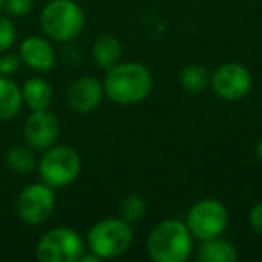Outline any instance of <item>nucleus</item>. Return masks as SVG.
<instances>
[{
    "instance_id": "nucleus-6",
    "label": "nucleus",
    "mask_w": 262,
    "mask_h": 262,
    "mask_svg": "<svg viewBox=\"0 0 262 262\" xmlns=\"http://www.w3.org/2000/svg\"><path fill=\"white\" fill-rule=\"evenodd\" d=\"M185 225L194 239L208 241L221 237L228 226V210L223 201L215 198H205L190 207Z\"/></svg>"
},
{
    "instance_id": "nucleus-5",
    "label": "nucleus",
    "mask_w": 262,
    "mask_h": 262,
    "mask_svg": "<svg viewBox=\"0 0 262 262\" xmlns=\"http://www.w3.org/2000/svg\"><path fill=\"white\" fill-rule=\"evenodd\" d=\"M38 172L43 183L52 189H61L77 180L81 172V157L70 146H51L38 162Z\"/></svg>"
},
{
    "instance_id": "nucleus-12",
    "label": "nucleus",
    "mask_w": 262,
    "mask_h": 262,
    "mask_svg": "<svg viewBox=\"0 0 262 262\" xmlns=\"http://www.w3.org/2000/svg\"><path fill=\"white\" fill-rule=\"evenodd\" d=\"M18 56L22 63L36 72H47L54 67L56 52L52 43L43 36H29L20 43Z\"/></svg>"
},
{
    "instance_id": "nucleus-18",
    "label": "nucleus",
    "mask_w": 262,
    "mask_h": 262,
    "mask_svg": "<svg viewBox=\"0 0 262 262\" xmlns=\"http://www.w3.org/2000/svg\"><path fill=\"white\" fill-rule=\"evenodd\" d=\"M180 84L189 94H201L210 84V74L200 65H189L182 70Z\"/></svg>"
},
{
    "instance_id": "nucleus-15",
    "label": "nucleus",
    "mask_w": 262,
    "mask_h": 262,
    "mask_svg": "<svg viewBox=\"0 0 262 262\" xmlns=\"http://www.w3.org/2000/svg\"><path fill=\"white\" fill-rule=\"evenodd\" d=\"M120 54H122V43H120L119 38L112 36V34L99 36L94 43V49H92L94 61L102 70H108L113 65H117L120 59Z\"/></svg>"
},
{
    "instance_id": "nucleus-11",
    "label": "nucleus",
    "mask_w": 262,
    "mask_h": 262,
    "mask_svg": "<svg viewBox=\"0 0 262 262\" xmlns=\"http://www.w3.org/2000/svg\"><path fill=\"white\" fill-rule=\"evenodd\" d=\"M104 97L102 83L95 77L84 76L76 79L67 90V102L77 113L94 112Z\"/></svg>"
},
{
    "instance_id": "nucleus-16",
    "label": "nucleus",
    "mask_w": 262,
    "mask_h": 262,
    "mask_svg": "<svg viewBox=\"0 0 262 262\" xmlns=\"http://www.w3.org/2000/svg\"><path fill=\"white\" fill-rule=\"evenodd\" d=\"M201 246L198 250V260L201 262H235L239 258L235 246L221 237L201 241Z\"/></svg>"
},
{
    "instance_id": "nucleus-20",
    "label": "nucleus",
    "mask_w": 262,
    "mask_h": 262,
    "mask_svg": "<svg viewBox=\"0 0 262 262\" xmlns=\"http://www.w3.org/2000/svg\"><path fill=\"white\" fill-rule=\"evenodd\" d=\"M16 40V26L8 16H0V52H8Z\"/></svg>"
},
{
    "instance_id": "nucleus-3",
    "label": "nucleus",
    "mask_w": 262,
    "mask_h": 262,
    "mask_svg": "<svg viewBox=\"0 0 262 262\" xmlns=\"http://www.w3.org/2000/svg\"><path fill=\"white\" fill-rule=\"evenodd\" d=\"M133 244V228L120 217L97 221L86 233V250L99 258H117Z\"/></svg>"
},
{
    "instance_id": "nucleus-24",
    "label": "nucleus",
    "mask_w": 262,
    "mask_h": 262,
    "mask_svg": "<svg viewBox=\"0 0 262 262\" xmlns=\"http://www.w3.org/2000/svg\"><path fill=\"white\" fill-rule=\"evenodd\" d=\"M257 157H258V160L262 162V139L258 140V144H257Z\"/></svg>"
},
{
    "instance_id": "nucleus-23",
    "label": "nucleus",
    "mask_w": 262,
    "mask_h": 262,
    "mask_svg": "<svg viewBox=\"0 0 262 262\" xmlns=\"http://www.w3.org/2000/svg\"><path fill=\"white\" fill-rule=\"evenodd\" d=\"M248 221H250L251 228H253L258 235H262V201L260 203H257L250 210V217H248Z\"/></svg>"
},
{
    "instance_id": "nucleus-8",
    "label": "nucleus",
    "mask_w": 262,
    "mask_h": 262,
    "mask_svg": "<svg viewBox=\"0 0 262 262\" xmlns=\"http://www.w3.org/2000/svg\"><path fill=\"white\" fill-rule=\"evenodd\" d=\"M56 208V194L54 189L47 183H31L16 200V214L26 225L38 226L43 225L52 215Z\"/></svg>"
},
{
    "instance_id": "nucleus-21",
    "label": "nucleus",
    "mask_w": 262,
    "mask_h": 262,
    "mask_svg": "<svg viewBox=\"0 0 262 262\" xmlns=\"http://www.w3.org/2000/svg\"><path fill=\"white\" fill-rule=\"evenodd\" d=\"M34 0H4V9L11 16H26L33 11Z\"/></svg>"
},
{
    "instance_id": "nucleus-14",
    "label": "nucleus",
    "mask_w": 262,
    "mask_h": 262,
    "mask_svg": "<svg viewBox=\"0 0 262 262\" xmlns=\"http://www.w3.org/2000/svg\"><path fill=\"white\" fill-rule=\"evenodd\" d=\"M22 101V88L9 76L0 74V122H8L20 112Z\"/></svg>"
},
{
    "instance_id": "nucleus-1",
    "label": "nucleus",
    "mask_w": 262,
    "mask_h": 262,
    "mask_svg": "<svg viewBox=\"0 0 262 262\" xmlns=\"http://www.w3.org/2000/svg\"><path fill=\"white\" fill-rule=\"evenodd\" d=\"M102 88L106 97L115 104H139L153 90V74L142 63L119 61L106 70Z\"/></svg>"
},
{
    "instance_id": "nucleus-17",
    "label": "nucleus",
    "mask_w": 262,
    "mask_h": 262,
    "mask_svg": "<svg viewBox=\"0 0 262 262\" xmlns=\"http://www.w3.org/2000/svg\"><path fill=\"white\" fill-rule=\"evenodd\" d=\"M6 165L16 174H29L38 165L34 157V149L29 146H16L11 147L6 155Z\"/></svg>"
},
{
    "instance_id": "nucleus-7",
    "label": "nucleus",
    "mask_w": 262,
    "mask_h": 262,
    "mask_svg": "<svg viewBox=\"0 0 262 262\" xmlns=\"http://www.w3.org/2000/svg\"><path fill=\"white\" fill-rule=\"evenodd\" d=\"M84 250L83 237L76 230L58 226L38 241L36 258L40 262H77Z\"/></svg>"
},
{
    "instance_id": "nucleus-4",
    "label": "nucleus",
    "mask_w": 262,
    "mask_h": 262,
    "mask_svg": "<svg viewBox=\"0 0 262 262\" xmlns=\"http://www.w3.org/2000/svg\"><path fill=\"white\" fill-rule=\"evenodd\" d=\"M43 33L54 41L76 40L84 27V11L76 0H51L40 16Z\"/></svg>"
},
{
    "instance_id": "nucleus-10",
    "label": "nucleus",
    "mask_w": 262,
    "mask_h": 262,
    "mask_svg": "<svg viewBox=\"0 0 262 262\" xmlns=\"http://www.w3.org/2000/svg\"><path fill=\"white\" fill-rule=\"evenodd\" d=\"M59 120L49 108L34 110L24 124V139L27 146L36 151H45L54 146L59 137Z\"/></svg>"
},
{
    "instance_id": "nucleus-22",
    "label": "nucleus",
    "mask_w": 262,
    "mask_h": 262,
    "mask_svg": "<svg viewBox=\"0 0 262 262\" xmlns=\"http://www.w3.org/2000/svg\"><path fill=\"white\" fill-rule=\"evenodd\" d=\"M20 63H22V59H20L18 54H4L0 58V74L2 76H13L20 69Z\"/></svg>"
},
{
    "instance_id": "nucleus-25",
    "label": "nucleus",
    "mask_w": 262,
    "mask_h": 262,
    "mask_svg": "<svg viewBox=\"0 0 262 262\" xmlns=\"http://www.w3.org/2000/svg\"><path fill=\"white\" fill-rule=\"evenodd\" d=\"M4 9V0H0V11Z\"/></svg>"
},
{
    "instance_id": "nucleus-13",
    "label": "nucleus",
    "mask_w": 262,
    "mask_h": 262,
    "mask_svg": "<svg viewBox=\"0 0 262 262\" xmlns=\"http://www.w3.org/2000/svg\"><path fill=\"white\" fill-rule=\"evenodd\" d=\"M54 92L49 81L41 77H31L22 86V101L29 110H45L51 106Z\"/></svg>"
},
{
    "instance_id": "nucleus-9",
    "label": "nucleus",
    "mask_w": 262,
    "mask_h": 262,
    "mask_svg": "<svg viewBox=\"0 0 262 262\" xmlns=\"http://www.w3.org/2000/svg\"><path fill=\"white\" fill-rule=\"evenodd\" d=\"M251 74L241 63H225L210 74L212 92L223 101H239L251 90Z\"/></svg>"
},
{
    "instance_id": "nucleus-19",
    "label": "nucleus",
    "mask_w": 262,
    "mask_h": 262,
    "mask_svg": "<svg viewBox=\"0 0 262 262\" xmlns=\"http://www.w3.org/2000/svg\"><path fill=\"white\" fill-rule=\"evenodd\" d=\"M146 212H147V203L139 194H129V196L124 198L119 205L120 219H124V221L129 223V225L139 223L140 219L146 215Z\"/></svg>"
},
{
    "instance_id": "nucleus-2",
    "label": "nucleus",
    "mask_w": 262,
    "mask_h": 262,
    "mask_svg": "<svg viewBox=\"0 0 262 262\" xmlns=\"http://www.w3.org/2000/svg\"><path fill=\"white\" fill-rule=\"evenodd\" d=\"M192 233L185 223L165 219L147 237V255L155 262H185L192 255Z\"/></svg>"
}]
</instances>
